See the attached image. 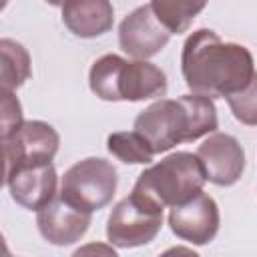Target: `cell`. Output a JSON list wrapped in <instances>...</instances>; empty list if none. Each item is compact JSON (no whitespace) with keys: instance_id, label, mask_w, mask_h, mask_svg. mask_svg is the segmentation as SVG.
Returning a JSON list of instances; mask_svg holds the SVG:
<instances>
[{"instance_id":"9c48e42d","label":"cell","mask_w":257,"mask_h":257,"mask_svg":"<svg viewBox=\"0 0 257 257\" xmlns=\"http://www.w3.org/2000/svg\"><path fill=\"white\" fill-rule=\"evenodd\" d=\"M171 38L169 28L157 18L151 4L137 6L118 26V44L133 58L147 60L159 54Z\"/></svg>"},{"instance_id":"2e32d148","label":"cell","mask_w":257,"mask_h":257,"mask_svg":"<svg viewBox=\"0 0 257 257\" xmlns=\"http://www.w3.org/2000/svg\"><path fill=\"white\" fill-rule=\"evenodd\" d=\"M106 149L126 165H149L155 157L151 145L139 131H116L106 137Z\"/></svg>"},{"instance_id":"5b68a950","label":"cell","mask_w":257,"mask_h":257,"mask_svg":"<svg viewBox=\"0 0 257 257\" xmlns=\"http://www.w3.org/2000/svg\"><path fill=\"white\" fill-rule=\"evenodd\" d=\"M118 185L116 169L102 157H86L64 171L60 179V197L72 207L94 213L104 209Z\"/></svg>"},{"instance_id":"5bb4252c","label":"cell","mask_w":257,"mask_h":257,"mask_svg":"<svg viewBox=\"0 0 257 257\" xmlns=\"http://www.w3.org/2000/svg\"><path fill=\"white\" fill-rule=\"evenodd\" d=\"M207 4L209 0H151L153 12L171 34L187 32L191 22L205 10Z\"/></svg>"},{"instance_id":"ba28073f","label":"cell","mask_w":257,"mask_h":257,"mask_svg":"<svg viewBox=\"0 0 257 257\" xmlns=\"http://www.w3.org/2000/svg\"><path fill=\"white\" fill-rule=\"evenodd\" d=\"M219 225V207L215 199L203 191H199L189 201L171 207L169 211V227L173 235L197 247L209 245L217 237Z\"/></svg>"},{"instance_id":"7c38bea8","label":"cell","mask_w":257,"mask_h":257,"mask_svg":"<svg viewBox=\"0 0 257 257\" xmlns=\"http://www.w3.org/2000/svg\"><path fill=\"white\" fill-rule=\"evenodd\" d=\"M92 221V213H84L70 203H66L60 195H56L50 203L36 211V227L42 239L56 247H66L80 241Z\"/></svg>"},{"instance_id":"9a60e30c","label":"cell","mask_w":257,"mask_h":257,"mask_svg":"<svg viewBox=\"0 0 257 257\" xmlns=\"http://www.w3.org/2000/svg\"><path fill=\"white\" fill-rule=\"evenodd\" d=\"M0 58H2V88L6 90L20 88L32 74L28 50L12 38H2Z\"/></svg>"},{"instance_id":"3957f363","label":"cell","mask_w":257,"mask_h":257,"mask_svg":"<svg viewBox=\"0 0 257 257\" xmlns=\"http://www.w3.org/2000/svg\"><path fill=\"white\" fill-rule=\"evenodd\" d=\"M207 175L197 153L177 151L147 167L128 197L153 213H163V209H171L195 197L203 191Z\"/></svg>"},{"instance_id":"6da1fadb","label":"cell","mask_w":257,"mask_h":257,"mask_svg":"<svg viewBox=\"0 0 257 257\" xmlns=\"http://www.w3.org/2000/svg\"><path fill=\"white\" fill-rule=\"evenodd\" d=\"M181 72L191 92L227 98L245 88L257 70L247 46L225 42L211 28H199L183 44Z\"/></svg>"},{"instance_id":"8fae6325","label":"cell","mask_w":257,"mask_h":257,"mask_svg":"<svg viewBox=\"0 0 257 257\" xmlns=\"http://www.w3.org/2000/svg\"><path fill=\"white\" fill-rule=\"evenodd\" d=\"M4 185L8 187L12 201L28 211L42 209L58 195V175L52 161L22 165L14 169L8 177H4Z\"/></svg>"},{"instance_id":"30bf717a","label":"cell","mask_w":257,"mask_h":257,"mask_svg":"<svg viewBox=\"0 0 257 257\" xmlns=\"http://www.w3.org/2000/svg\"><path fill=\"white\" fill-rule=\"evenodd\" d=\"M207 181L219 187L235 185L245 171V151L241 143L227 133H211L197 149Z\"/></svg>"},{"instance_id":"8992f818","label":"cell","mask_w":257,"mask_h":257,"mask_svg":"<svg viewBox=\"0 0 257 257\" xmlns=\"http://www.w3.org/2000/svg\"><path fill=\"white\" fill-rule=\"evenodd\" d=\"M4 153V177L22 165L48 163L58 153L56 128L42 120H24L14 133L0 137Z\"/></svg>"},{"instance_id":"ac0fdd59","label":"cell","mask_w":257,"mask_h":257,"mask_svg":"<svg viewBox=\"0 0 257 257\" xmlns=\"http://www.w3.org/2000/svg\"><path fill=\"white\" fill-rule=\"evenodd\" d=\"M24 122L22 118V106L18 98L14 96L12 90L2 88V114H0V137H6L14 133L20 124Z\"/></svg>"},{"instance_id":"277c9868","label":"cell","mask_w":257,"mask_h":257,"mask_svg":"<svg viewBox=\"0 0 257 257\" xmlns=\"http://www.w3.org/2000/svg\"><path fill=\"white\" fill-rule=\"evenodd\" d=\"M88 86L106 102H143L167 94V74L147 60H126L118 54L96 58L88 70Z\"/></svg>"},{"instance_id":"d6986e66","label":"cell","mask_w":257,"mask_h":257,"mask_svg":"<svg viewBox=\"0 0 257 257\" xmlns=\"http://www.w3.org/2000/svg\"><path fill=\"white\" fill-rule=\"evenodd\" d=\"M44 2H48L50 6H62L66 0H44Z\"/></svg>"},{"instance_id":"7a4b0ae2","label":"cell","mask_w":257,"mask_h":257,"mask_svg":"<svg viewBox=\"0 0 257 257\" xmlns=\"http://www.w3.org/2000/svg\"><path fill=\"white\" fill-rule=\"evenodd\" d=\"M219 126L213 98L203 94H183L179 98H157L135 118L139 131L153 153H167L181 143H193Z\"/></svg>"},{"instance_id":"52a82bcc","label":"cell","mask_w":257,"mask_h":257,"mask_svg":"<svg viewBox=\"0 0 257 257\" xmlns=\"http://www.w3.org/2000/svg\"><path fill=\"white\" fill-rule=\"evenodd\" d=\"M163 227V213L137 205L131 197L118 201L106 221V239L112 247L135 249L149 245Z\"/></svg>"},{"instance_id":"ffe728a7","label":"cell","mask_w":257,"mask_h":257,"mask_svg":"<svg viewBox=\"0 0 257 257\" xmlns=\"http://www.w3.org/2000/svg\"><path fill=\"white\" fill-rule=\"evenodd\" d=\"M8 2H10V0H2V8H4V6L8 4Z\"/></svg>"},{"instance_id":"e0dca14e","label":"cell","mask_w":257,"mask_h":257,"mask_svg":"<svg viewBox=\"0 0 257 257\" xmlns=\"http://www.w3.org/2000/svg\"><path fill=\"white\" fill-rule=\"evenodd\" d=\"M235 120L245 126H257V72L245 88L225 98Z\"/></svg>"},{"instance_id":"4fadbf2b","label":"cell","mask_w":257,"mask_h":257,"mask_svg":"<svg viewBox=\"0 0 257 257\" xmlns=\"http://www.w3.org/2000/svg\"><path fill=\"white\" fill-rule=\"evenodd\" d=\"M62 24L78 38H96L114 24L110 0H66L62 6Z\"/></svg>"}]
</instances>
